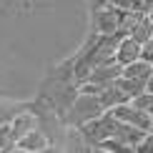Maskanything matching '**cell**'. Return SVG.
I'll list each match as a JSON object with an SVG mask.
<instances>
[{"label": "cell", "instance_id": "7", "mask_svg": "<svg viewBox=\"0 0 153 153\" xmlns=\"http://www.w3.org/2000/svg\"><path fill=\"white\" fill-rule=\"evenodd\" d=\"M138 53H141V43H136L131 35H123L118 40V45H116V55H113V60H116L118 65H126V63L136 60Z\"/></svg>", "mask_w": 153, "mask_h": 153}, {"label": "cell", "instance_id": "12", "mask_svg": "<svg viewBox=\"0 0 153 153\" xmlns=\"http://www.w3.org/2000/svg\"><path fill=\"white\" fill-rule=\"evenodd\" d=\"M128 103H131L133 108H138V111H148V113H153V93L143 91V93L133 95V98L128 100Z\"/></svg>", "mask_w": 153, "mask_h": 153}, {"label": "cell", "instance_id": "5", "mask_svg": "<svg viewBox=\"0 0 153 153\" xmlns=\"http://www.w3.org/2000/svg\"><path fill=\"white\" fill-rule=\"evenodd\" d=\"M120 71H123V65H118L116 60H111V63H103V65H95L91 71V75H88V80H93V83H98V85L105 88L111 83H116Z\"/></svg>", "mask_w": 153, "mask_h": 153}, {"label": "cell", "instance_id": "8", "mask_svg": "<svg viewBox=\"0 0 153 153\" xmlns=\"http://www.w3.org/2000/svg\"><path fill=\"white\" fill-rule=\"evenodd\" d=\"M95 98H98V103L103 105V111H108V108H113V105H118V103H128V95H126L123 91H120V88L116 85V83H111V85H105L103 91H100L98 95H95Z\"/></svg>", "mask_w": 153, "mask_h": 153}, {"label": "cell", "instance_id": "3", "mask_svg": "<svg viewBox=\"0 0 153 153\" xmlns=\"http://www.w3.org/2000/svg\"><path fill=\"white\" fill-rule=\"evenodd\" d=\"M108 113L116 120H120V123L136 126V128H143V131H153V113L138 111V108H133L131 103H118V105L108 108Z\"/></svg>", "mask_w": 153, "mask_h": 153}, {"label": "cell", "instance_id": "1", "mask_svg": "<svg viewBox=\"0 0 153 153\" xmlns=\"http://www.w3.org/2000/svg\"><path fill=\"white\" fill-rule=\"evenodd\" d=\"M100 113H103V105L98 103V98L95 95H88V93H75L73 103L63 111V116H65V123L68 126H75V128H80L83 123H88V120L98 118Z\"/></svg>", "mask_w": 153, "mask_h": 153}, {"label": "cell", "instance_id": "11", "mask_svg": "<svg viewBox=\"0 0 153 153\" xmlns=\"http://www.w3.org/2000/svg\"><path fill=\"white\" fill-rule=\"evenodd\" d=\"M116 85L123 91L128 98H133V95L143 93L146 91V80H136V78H126V75H118L116 78Z\"/></svg>", "mask_w": 153, "mask_h": 153}, {"label": "cell", "instance_id": "2", "mask_svg": "<svg viewBox=\"0 0 153 153\" xmlns=\"http://www.w3.org/2000/svg\"><path fill=\"white\" fill-rule=\"evenodd\" d=\"M116 123H118V120L113 118L108 111H103L98 118H93V120H88V123L80 126V136L85 138L88 146H95L98 141H103V138H111V136H113Z\"/></svg>", "mask_w": 153, "mask_h": 153}, {"label": "cell", "instance_id": "15", "mask_svg": "<svg viewBox=\"0 0 153 153\" xmlns=\"http://www.w3.org/2000/svg\"><path fill=\"white\" fill-rule=\"evenodd\" d=\"M113 5V0H91V10H100V8H108Z\"/></svg>", "mask_w": 153, "mask_h": 153}, {"label": "cell", "instance_id": "6", "mask_svg": "<svg viewBox=\"0 0 153 153\" xmlns=\"http://www.w3.org/2000/svg\"><path fill=\"white\" fill-rule=\"evenodd\" d=\"M48 136L43 131H38V128H33V131H28L25 136H20L15 141V151H48Z\"/></svg>", "mask_w": 153, "mask_h": 153}, {"label": "cell", "instance_id": "10", "mask_svg": "<svg viewBox=\"0 0 153 153\" xmlns=\"http://www.w3.org/2000/svg\"><path fill=\"white\" fill-rule=\"evenodd\" d=\"M120 75H126V78H136V80H146V78H151V75H153V63L136 58V60H131V63H126V65H123Z\"/></svg>", "mask_w": 153, "mask_h": 153}, {"label": "cell", "instance_id": "13", "mask_svg": "<svg viewBox=\"0 0 153 153\" xmlns=\"http://www.w3.org/2000/svg\"><path fill=\"white\" fill-rule=\"evenodd\" d=\"M0 151H15V136L10 131V123L0 126Z\"/></svg>", "mask_w": 153, "mask_h": 153}, {"label": "cell", "instance_id": "9", "mask_svg": "<svg viewBox=\"0 0 153 153\" xmlns=\"http://www.w3.org/2000/svg\"><path fill=\"white\" fill-rule=\"evenodd\" d=\"M33 128H38V118H35L30 111L15 113V118L10 120V131H13V136H15V141H18L20 136H25L28 131H33Z\"/></svg>", "mask_w": 153, "mask_h": 153}, {"label": "cell", "instance_id": "4", "mask_svg": "<svg viewBox=\"0 0 153 153\" xmlns=\"http://www.w3.org/2000/svg\"><path fill=\"white\" fill-rule=\"evenodd\" d=\"M148 133H151V131H143V128H136V126H128V123H120V120H118L116 128H113V136H111V138H116L118 143L128 146V148L133 151V146L141 143Z\"/></svg>", "mask_w": 153, "mask_h": 153}, {"label": "cell", "instance_id": "14", "mask_svg": "<svg viewBox=\"0 0 153 153\" xmlns=\"http://www.w3.org/2000/svg\"><path fill=\"white\" fill-rule=\"evenodd\" d=\"M23 108H15V105H0V126L3 123H10L15 118V113H20Z\"/></svg>", "mask_w": 153, "mask_h": 153}]
</instances>
